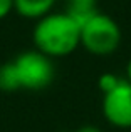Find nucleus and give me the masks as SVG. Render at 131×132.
Segmentation results:
<instances>
[{
  "label": "nucleus",
  "instance_id": "nucleus-3",
  "mask_svg": "<svg viewBox=\"0 0 131 132\" xmlns=\"http://www.w3.org/2000/svg\"><path fill=\"white\" fill-rule=\"evenodd\" d=\"M17 75H19L22 90H44L54 82L56 77V67L50 57L34 50H25L13 59Z\"/></svg>",
  "mask_w": 131,
  "mask_h": 132
},
{
  "label": "nucleus",
  "instance_id": "nucleus-10",
  "mask_svg": "<svg viewBox=\"0 0 131 132\" xmlns=\"http://www.w3.org/2000/svg\"><path fill=\"white\" fill-rule=\"evenodd\" d=\"M76 132H103V130L99 129V127H96V126H82Z\"/></svg>",
  "mask_w": 131,
  "mask_h": 132
},
{
  "label": "nucleus",
  "instance_id": "nucleus-4",
  "mask_svg": "<svg viewBox=\"0 0 131 132\" xmlns=\"http://www.w3.org/2000/svg\"><path fill=\"white\" fill-rule=\"evenodd\" d=\"M103 116L114 127H131V84L126 77L114 90L103 95Z\"/></svg>",
  "mask_w": 131,
  "mask_h": 132
},
{
  "label": "nucleus",
  "instance_id": "nucleus-6",
  "mask_svg": "<svg viewBox=\"0 0 131 132\" xmlns=\"http://www.w3.org/2000/svg\"><path fill=\"white\" fill-rule=\"evenodd\" d=\"M56 0H13V10L25 19H42L50 13Z\"/></svg>",
  "mask_w": 131,
  "mask_h": 132
},
{
  "label": "nucleus",
  "instance_id": "nucleus-9",
  "mask_svg": "<svg viewBox=\"0 0 131 132\" xmlns=\"http://www.w3.org/2000/svg\"><path fill=\"white\" fill-rule=\"evenodd\" d=\"M13 10V0H0V20Z\"/></svg>",
  "mask_w": 131,
  "mask_h": 132
},
{
  "label": "nucleus",
  "instance_id": "nucleus-5",
  "mask_svg": "<svg viewBox=\"0 0 131 132\" xmlns=\"http://www.w3.org/2000/svg\"><path fill=\"white\" fill-rule=\"evenodd\" d=\"M98 12V0H66V13L77 23L79 29Z\"/></svg>",
  "mask_w": 131,
  "mask_h": 132
},
{
  "label": "nucleus",
  "instance_id": "nucleus-2",
  "mask_svg": "<svg viewBox=\"0 0 131 132\" xmlns=\"http://www.w3.org/2000/svg\"><path fill=\"white\" fill-rule=\"evenodd\" d=\"M81 45L92 55H111L121 45V29L114 19L98 12L81 27Z\"/></svg>",
  "mask_w": 131,
  "mask_h": 132
},
{
  "label": "nucleus",
  "instance_id": "nucleus-1",
  "mask_svg": "<svg viewBox=\"0 0 131 132\" xmlns=\"http://www.w3.org/2000/svg\"><path fill=\"white\" fill-rule=\"evenodd\" d=\"M32 40L37 50L47 57H66L81 45V29L66 12L47 13L37 20Z\"/></svg>",
  "mask_w": 131,
  "mask_h": 132
},
{
  "label": "nucleus",
  "instance_id": "nucleus-7",
  "mask_svg": "<svg viewBox=\"0 0 131 132\" xmlns=\"http://www.w3.org/2000/svg\"><path fill=\"white\" fill-rule=\"evenodd\" d=\"M22 90L19 75H17L13 60H9L0 65V92L3 94H12Z\"/></svg>",
  "mask_w": 131,
  "mask_h": 132
},
{
  "label": "nucleus",
  "instance_id": "nucleus-11",
  "mask_svg": "<svg viewBox=\"0 0 131 132\" xmlns=\"http://www.w3.org/2000/svg\"><path fill=\"white\" fill-rule=\"evenodd\" d=\"M126 79H128V82L131 84V59L128 62V67H126Z\"/></svg>",
  "mask_w": 131,
  "mask_h": 132
},
{
  "label": "nucleus",
  "instance_id": "nucleus-8",
  "mask_svg": "<svg viewBox=\"0 0 131 132\" xmlns=\"http://www.w3.org/2000/svg\"><path fill=\"white\" fill-rule=\"evenodd\" d=\"M123 80H125V77H121V75L113 74V72H104V74H101V77L98 80V87L101 90V94L104 95V94L114 90Z\"/></svg>",
  "mask_w": 131,
  "mask_h": 132
}]
</instances>
